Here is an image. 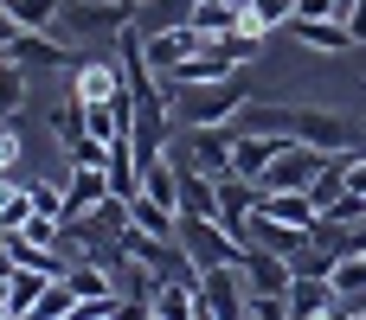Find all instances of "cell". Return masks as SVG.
Listing matches in <instances>:
<instances>
[{
	"label": "cell",
	"instance_id": "cell-10",
	"mask_svg": "<svg viewBox=\"0 0 366 320\" xmlns=\"http://www.w3.org/2000/svg\"><path fill=\"white\" fill-rule=\"evenodd\" d=\"M290 314H296V320H328V314H341L335 282H328V276H302V269H296V282H290Z\"/></svg>",
	"mask_w": 366,
	"mask_h": 320
},
{
	"label": "cell",
	"instance_id": "cell-5",
	"mask_svg": "<svg viewBox=\"0 0 366 320\" xmlns=\"http://www.w3.org/2000/svg\"><path fill=\"white\" fill-rule=\"evenodd\" d=\"M193 295H199V314L238 320L244 314V269H238V263H212V269H199Z\"/></svg>",
	"mask_w": 366,
	"mask_h": 320
},
{
	"label": "cell",
	"instance_id": "cell-25",
	"mask_svg": "<svg viewBox=\"0 0 366 320\" xmlns=\"http://www.w3.org/2000/svg\"><path fill=\"white\" fill-rule=\"evenodd\" d=\"M0 6H6V13H13L19 26L45 32V26H58V6H64V0H0Z\"/></svg>",
	"mask_w": 366,
	"mask_h": 320
},
{
	"label": "cell",
	"instance_id": "cell-14",
	"mask_svg": "<svg viewBox=\"0 0 366 320\" xmlns=\"http://www.w3.org/2000/svg\"><path fill=\"white\" fill-rule=\"evenodd\" d=\"M290 282H296V263L277 257V250H264V244H251V257H244V289H277V295H290Z\"/></svg>",
	"mask_w": 366,
	"mask_h": 320
},
{
	"label": "cell",
	"instance_id": "cell-17",
	"mask_svg": "<svg viewBox=\"0 0 366 320\" xmlns=\"http://www.w3.org/2000/svg\"><path fill=\"white\" fill-rule=\"evenodd\" d=\"M328 282H335V295H341V314H360V308H366V250L335 257Z\"/></svg>",
	"mask_w": 366,
	"mask_h": 320
},
{
	"label": "cell",
	"instance_id": "cell-6",
	"mask_svg": "<svg viewBox=\"0 0 366 320\" xmlns=\"http://www.w3.org/2000/svg\"><path fill=\"white\" fill-rule=\"evenodd\" d=\"M232 141H238V122H225V128H193L174 160H180V167H199L206 180H225V173H232Z\"/></svg>",
	"mask_w": 366,
	"mask_h": 320
},
{
	"label": "cell",
	"instance_id": "cell-36",
	"mask_svg": "<svg viewBox=\"0 0 366 320\" xmlns=\"http://www.w3.org/2000/svg\"><path fill=\"white\" fill-rule=\"evenodd\" d=\"M360 320H366V308H360Z\"/></svg>",
	"mask_w": 366,
	"mask_h": 320
},
{
	"label": "cell",
	"instance_id": "cell-23",
	"mask_svg": "<svg viewBox=\"0 0 366 320\" xmlns=\"http://www.w3.org/2000/svg\"><path fill=\"white\" fill-rule=\"evenodd\" d=\"M341 192H347V154H328V167L315 173V186H309V199H315V205L328 212V205H335Z\"/></svg>",
	"mask_w": 366,
	"mask_h": 320
},
{
	"label": "cell",
	"instance_id": "cell-3",
	"mask_svg": "<svg viewBox=\"0 0 366 320\" xmlns=\"http://www.w3.org/2000/svg\"><path fill=\"white\" fill-rule=\"evenodd\" d=\"M180 244H187L193 269H212V263H238L244 269V257H251V244L238 231H225L219 218H187V212H180Z\"/></svg>",
	"mask_w": 366,
	"mask_h": 320
},
{
	"label": "cell",
	"instance_id": "cell-11",
	"mask_svg": "<svg viewBox=\"0 0 366 320\" xmlns=\"http://www.w3.org/2000/svg\"><path fill=\"white\" fill-rule=\"evenodd\" d=\"M290 32H296V45H309V51H328V58H341V51H354V32H347V19H309V13H296L290 19Z\"/></svg>",
	"mask_w": 366,
	"mask_h": 320
},
{
	"label": "cell",
	"instance_id": "cell-8",
	"mask_svg": "<svg viewBox=\"0 0 366 320\" xmlns=\"http://www.w3.org/2000/svg\"><path fill=\"white\" fill-rule=\"evenodd\" d=\"M71 90L84 96V103H109L116 90H129V77H122V58H77L71 64Z\"/></svg>",
	"mask_w": 366,
	"mask_h": 320
},
{
	"label": "cell",
	"instance_id": "cell-13",
	"mask_svg": "<svg viewBox=\"0 0 366 320\" xmlns=\"http://www.w3.org/2000/svg\"><path fill=\"white\" fill-rule=\"evenodd\" d=\"M290 148V135H244L238 128V141H232V173H244V180H264L270 173V160Z\"/></svg>",
	"mask_w": 366,
	"mask_h": 320
},
{
	"label": "cell",
	"instance_id": "cell-33",
	"mask_svg": "<svg viewBox=\"0 0 366 320\" xmlns=\"http://www.w3.org/2000/svg\"><path fill=\"white\" fill-rule=\"evenodd\" d=\"M13 269H19V263H13V244H6V231H0V282H13Z\"/></svg>",
	"mask_w": 366,
	"mask_h": 320
},
{
	"label": "cell",
	"instance_id": "cell-22",
	"mask_svg": "<svg viewBox=\"0 0 366 320\" xmlns=\"http://www.w3.org/2000/svg\"><path fill=\"white\" fill-rule=\"evenodd\" d=\"M187 13H193V0H142L135 6V26L142 32H161V26H187Z\"/></svg>",
	"mask_w": 366,
	"mask_h": 320
},
{
	"label": "cell",
	"instance_id": "cell-15",
	"mask_svg": "<svg viewBox=\"0 0 366 320\" xmlns=\"http://www.w3.org/2000/svg\"><path fill=\"white\" fill-rule=\"evenodd\" d=\"M103 199H109V173L103 167H71V180H64V218L97 212Z\"/></svg>",
	"mask_w": 366,
	"mask_h": 320
},
{
	"label": "cell",
	"instance_id": "cell-2",
	"mask_svg": "<svg viewBox=\"0 0 366 320\" xmlns=\"http://www.w3.org/2000/svg\"><path fill=\"white\" fill-rule=\"evenodd\" d=\"M167 103H174V115H180L187 128H225V122H238V109H244L251 96H244V83H238V71H232V77H219V83H180V90H167Z\"/></svg>",
	"mask_w": 366,
	"mask_h": 320
},
{
	"label": "cell",
	"instance_id": "cell-31",
	"mask_svg": "<svg viewBox=\"0 0 366 320\" xmlns=\"http://www.w3.org/2000/svg\"><path fill=\"white\" fill-rule=\"evenodd\" d=\"M335 6H341V0H296V13H309V19H328Z\"/></svg>",
	"mask_w": 366,
	"mask_h": 320
},
{
	"label": "cell",
	"instance_id": "cell-9",
	"mask_svg": "<svg viewBox=\"0 0 366 320\" xmlns=\"http://www.w3.org/2000/svg\"><path fill=\"white\" fill-rule=\"evenodd\" d=\"M251 212L283 218V224H302V231H315V218H322V205H315L309 192H290V186H257V205H251Z\"/></svg>",
	"mask_w": 366,
	"mask_h": 320
},
{
	"label": "cell",
	"instance_id": "cell-7",
	"mask_svg": "<svg viewBox=\"0 0 366 320\" xmlns=\"http://www.w3.org/2000/svg\"><path fill=\"white\" fill-rule=\"evenodd\" d=\"M322 167H328V154H322V148H309V141H290V148L270 160V173H264L257 186H290V192H309Z\"/></svg>",
	"mask_w": 366,
	"mask_h": 320
},
{
	"label": "cell",
	"instance_id": "cell-24",
	"mask_svg": "<svg viewBox=\"0 0 366 320\" xmlns=\"http://www.w3.org/2000/svg\"><path fill=\"white\" fill-rule=\"evenodd\" d=\"M32 314H39V320H64V314H84V301H77V289L58 276V282H45V295H39Z\"/></svg>",
	"mask_w": 366,
	"mask_h": 320
},
{
	"label": "cell",
	"instance_id": "cell-20",
	"mask_svg": "<svg viewBox=\"0 0 366 320\" xmlns=\"http://www.w3.org/2000/svg\"><path fill=\"white\" fill-rule=\"evenodd\" d=\"M193 282H199V276H193ZM193 282H161V289H154V320H193L199 314Z\"/></svg>",
	"mask_w": 366,
	"mask_h": 320
},
{
	"label": "cell",
	"instance_id": "cell-28",
	"mask_svg": "<svg viewBox=\"0 0 366 320\" xmlns=\"http://www.w3.org/2000/svg\"><path fill=\"white\" fill-rule=\"evenodd\" d=\"M32 212H45V218L64 224V186H32Z\"/></svg>",
	"mask_w": 366,
	"mask_h": 320
},
{
	"label": "cell",
	"instance_id": "cell-34",
	"mask_svg": "<svg viewBox=\"0 0 366 320\" xmlns=\"http://www.w3.org/2000/svg\"><path fill=\"white\" fill-rule=\"evenodd\" d=\"M122 6H129V13H135V6H142V0H122Z\"/></svg>",
	"mask_w": 366,
	"mask_h": 320
},
{
	"label": "cell",
	"instance_id": "cell-35",
	"mask_svg": "<svg viewBox=\"0 0 366 320\" xmlns=\"http://www.w3.org/2000/svg\"><path fill=\"white\" fill-rule=\"evenodd\" d=\"M0 192H6V180H0Z\"/></svg>",
	"mask_w": 366,
	"mask_h": 320
},
{
	"label": "cell",
	"instance_id": "cell-32",
	"mask_svg": "<svg viewBox=\"0 0 366 320\" xmlns=\"http://www.w3.org/2000/svg\"><path fill=\"white\" fill-rule=\"evenodd\" d=\"M19 32H26V26H19V19H13V13H6V6H0V51H6V45H13V38H19Z\"/></svg>",
	"mask_w": 366,
	"mask_h": 320
},
{
	"label": "cell",
	"instance_id": "cell-21",
	"mask_svg": "<svg viewBox=\"0 0 366 320\" xmlns=\"http://www.w3.org/2000/svg\"><path fill=\"white\" fill-rule=\"evenodd\" d=\"M19 109H26V64L0 51V115H19Z\"/></svg>",
	"mask_w": 366,
	"mask_h": 320
},
{
	"label": "cell",
	"instance_id": "cell-27",
	"mask_svg": "<svg viewBox=\"0 0 366 320\" xmlns=\"http://www.w3.org/2000/svg\"><path fill=\"white\" fill-rule=\"evenodd\" d=\"M290 19H296V0H251V26L277 32V26H290Z\"/></svg>",
	"mask_w": 366,
	"mask_h": 320
},
{
	"label": "cell",
	"instance_id": "cell-4",
	"mask_svg": "<svg viewBox=\"0 0 366 320\" xmlns=\"http://www.w3.org/2000/svg\"><path fill=\"white\" fill-rule=\"evenodd\" d=\"M129 19H135V13H129L122 0H64V6H58L64 38H116Z\"/></svg>",
	"mask_w": 366,
	"mask_h": 320
},
{
	"label": "cell",
	"instance_id": "cell-19",
	"mask_svg": "<svg viewBox=\"0 0 366 320\" xmlns=\"http://www.w3.org/2000/svg\"><path fill=\"white\" fill-rule=\"evenodd\" d=\"M45 282H58V276H45V269H13V282H6V320L32 314L39 295H45Z\"/></svg>",
	"mask_w": 366,
	"mask_h": 320
},
{
	"label": "cell",
	"instance_id": "cell-26",
	"mask_svg": "<svg viewBox=\"0 0 366 320\" xmlns=\"http://www.w3.org/2000/svg\"><path fill=\"white\" fill-rule=\"evenodd\" d=\"M32 218V186H13L6 180V192H0V231H19Z\"/></svg>",
	"mask_w": 366,
	"mask_h": 320
},
{
	"label": "cell",
	"instance_id": "cell-16",
	"mask_svg": "<svg viewBox=\"0 0 366 320\" xmlns=\"http://www.w3.org/2000/svg\"><path fill=\"white\" fill-rule=\"evenodd\" d=\"M244 237H251V244H264V250H277V257H290V263H296V250L309 244V231H302V224H283V218H264V212H251Z\"/></svg>",
	"mask_w": 366,
	"mask_h": 320
},
{
	"label": "cell",
	"instance_id": "cell-18",
	"mask_svg": "<svg viewBox=\"0 0 366 320\" xmlns=\"http://www.w3.org/2000/svg\"><path fill=\"white\" fill-rule=\"evenodd\" d=\"M199 45H206V38H199L193 26H161V32H148V64H154V71H174V64H180L187 51H199Z\"/></svg>",
	"mask_w": 366,
	"mask_h": 320
},
{
	"label": "cell",
	"instance_id": "cell-12",
	"mask_svg": "<svg viewBox=\"0 0 366 320\" xmlns=\"http://www.w3.org/2000/svg\"><path fill=\"white\" fill-rule=\"evenodd\" d=\"M6 51H13V58H19L26 71H71V64H77V51H71V45H58V38L32 32V26H26V32H19V38L6 45Z\"/></svg>",
	"mask_w": 366,
	"mask_h": 320
},
{
	"label": "cell",
	"instance_id": "cell-30",
	"mask_svg": "<svg viewBox=\"0 0 366 320\" xmlns=\"http://www.w3.org/2000/svg\"><path fill=\"white\" fill-rule=\"evenodd\" d=\"M347 32H354V45H366V0H347Z\"/></svg>",
	"mask_w": 366,
	"mask_h": 320
},
{
	"label": "cell",
	"instance_id": "cell-29",
	"mask_svg": "<svg viewBox=\"0 0 366 320\" xmlns=\"http://www.w3.org/2000/svg\"><path fill=\"white\" fill-rule=\"evenodd\" d=\"M13 167H19V135L0 128V180H13Z\"/></svg>",
	"mask_w": 366,
	"mask_h": 320
},
{
	"label": "cell",
	"instance_id": "cell-1",
	"mask_svg": "<svg viewBox=\"0 0 366 320\" xmlns=\"http://www.w3.org/2000/svg\"><path fill=\"white\" fill-rule=\"evenodd\" d=\"M238 128L244 135H290L322 154H360V122L341 109H322V103H244Z\"/></svg>",
	"mask_w": 366,
	"mask_h": 320
}]
</instances>
